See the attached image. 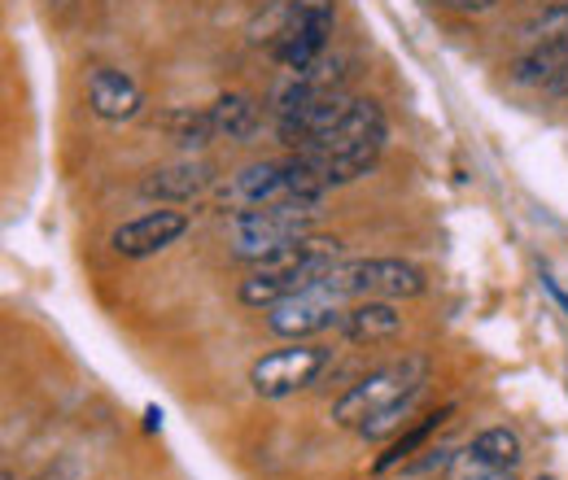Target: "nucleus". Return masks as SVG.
Returning a JSON list of instances; mask_svg holds the SVG:
<instances>
[{
	"label": "nucleus",
	"instance_id": "f3484780",
	"mask_svg": "<svg viewBox=\"0 0 568 480\" xmlns=\"http://www.w3.org/2000/svg\"><path fill=\"white\" fill-rule=\"evenodd\" d=\"M520 44H568V0H547L520 31Z\"/></svg>",
	"mask_w": 568,
	"mask_h": 480
},
{
	"label": "nucleus",
	"instance_id": "6ab92c4d",
	"mask_svg": "<svg viewBox=\"0 0 568 480\" xmlns=\"http://www.w3.org/2000/svg\"><path fill=\"white\" fill-rule=\"evenodd\" d=\"M490 4H498V0H455V9H464V13H481Z\"/></svg>",
	"mask_w": 568,
	"mask_h": 480
},
{
	"label": "nucleus",
	"instance_id": "4be33fe9",
	"mask_svg": "<svg viewBox=\"0 0 568 480\" xmlns=\"http://www.w3.org/2000/svg\"><path fill=\"white\" fill-rule=\"evenodd\" d=\"M538 480H551V477H538Z\"/></svg>",
	"mask_w": 568,
	"mask_h": 480
},
{
	"label": "nucleus",
	"instance_id": "dca6fc26",
	"mask_svg": "<svg viewBox=\"0 0 568 480\" xmlns=\"http://www.w3.org/2000/svg\"><path fill=\"white\" fill-rule=\"evenodd\" d=\"M162 132L175 140L180 149H206L214 140V119H211V110H166L162 114Z\"/></svg>",
	"mask_w": 568,
	"mask_h": 480
},
{
	"label": "nucleus",
	"instance_id": "9b49d317",
	"mask_svg": "<svg viewBox=\"0 0 568 480\" xmlns=\"http://www.w3.org/2000/svg\"><path fill=\"white\" fill-rule=\"evenodd\" d=\"M214 166L206 157H180L171 166H158L141 180V197L149 202H193L202 193H211Z\"/></svg>",
	"mask_w": 568,
	"mask_h": 480
},
{
	"label": "nucleus",
	"instance_id": "f03ea898",
	"mask_svg": "<svg viewBox=\"0 0 568 480\" xmlns=\"http://www.w3.org/2000/svg\"><path fill=\"white\" fill-rule=\"evenodd\" d=\"M328 193V180L306 162V157H281V162H254L236 171L219 188V206L227 214L263 206H320Z\"/></svg>",
	"mask_w": 568,
	"mask_h": 480
},
{
	"label": "nucleus",
	"instance_id": "0eeeda50",
	"mask_svg": "<svg viewBox=\"0 0 568 480\" xmlns=\"http://www.w3.org/2000/svg\"><path fill=\"white\" fill-rule=\"evenodd\" d=\"M328 284L346 297V302H398V297H420L425 293V272L416 263L403 258H355L342 263L328 275Z\"/></svg>",
	"mask_w": 568,
	"mask_h": 480
},
{
	"label": "nucleus",
	"instance_id": "412c9836",
	"mask_svg": "<svg viewBox=\"0 0 568 480\" xmlns=\"http://www.w3.org/2000/svg\"><path fill=\"white\" fill-rule=\"evenodd\" d=\"M529 4H542V0H529Z\"/></svg>",
	"mask_w": 568,
	"mask_h": 480
},
{
	"label": "nucleus",
	"instance_id": "39448f33",
	"mask_svg": "<svg viewBox=\"0 0 568 480\" xmlns=\"http://www.w3.org/2000/svg\"><path fill=\"white\" fill-rule=\"evenodd\" d=\"M425 385H428V362L420 354H407V358H398V362L376 367L372 376H363L355 389H346L337 398V407H333V419L342 428H355L358 432L367 419L389 411L394 402H403L412 394H425Z\"/></svg>",
	"mask_w": 568,
	"mask_h": 480
},
{
	"label": "nucleus",
	"instance_id": "ddd939ff",
	"mask_svg": "<svg viewBox=\"0 0 568 480\" xmlns=\"http://www.w3.org/2000/svg\"><path fill=\"white\" fill-rule=\"evenodd\" d=\"M88 105L105 123H128L141 114V88L132 74L114 67H97L88 74Z\"/></svg>",
	"mask_w": 568,
	"mask_h": 480
},
{
	"label": "nucleus",
	"instance_id": "5701e85b",
	"mask_svg": "<svg viewBox=\"0 0 568 480\" xmlns=\"http://www.w3.org/2000/svg\"><path fill=\"white\" fill-rule=\"evenodd\" d=\"M446 4H455V0H446Z\"/></svg>",
	"mask_w": 568,
	"mask_h": 480
},
{
	"label": "nucleus",
	"instance_id": "f257e3e1",
	"mask_svg": "<svg viewBox=\"0 0 568 480\" xmlns=\"http://www.w3.org/2000/svg\"><path fill=\"white\" fill-rule=\"evenodd\" d=\"M385 140H389L385 110L376 101H367V96H351L342 119L315 144H306L297 157H306L333 188V184H351L358 175H367L376 166V157L385 153Z\"/></svg>",
	"mask_w": 568,
	"mask_h": 480
},
{
	"label": "nucleus",
	"instance_id": "f8f14e48",
	"mask_svg": "<svg viewBox=\"0 0 568 480\" xmlns=\"http://www.w3.org/2000/svg\"><path fill=\"white\" fill-rule=\"evenodd\" d=\"M520 463V437L511 428H486L473 437V446L464 455L450 459V477H486V472H511Z\"/></svg>",
	"mask_w": 568,
	"mask_h": 480
},
{
	"label": "nucleus",
	"instance_id": "aec40b11",
	"mask_svg": "<svg viewBox=\"0 0 568 480\" xmlns=\"http://www.w3.org/2000/svg\"><path fill=\"white\" fill-rule=\"evenodd\" d=\"M468 480H511V472H486V477H468Z\"/></svg>",
	"mask_w": 568,
	"mask_h": 480
},
{
	"label": "nucleus",
	"instance_id": "9d476101",
	"mask_svg": "<svg viewBox=\"0 0 568 480\" xmlns=\"http://www.w3.org/2000/svg\"><path fill=\"white\" fill-rule=\"evenodd\" d=\"M184 232H189V214H184V210H149L141 218L123 223V227L110 236V245H114L123 258H153V254L171 249Z\"/></svg>",
	"mask_w": 568,
	"mask_h": 480
},
{
	"label": "nucleus",
	"instance_id": "423d86ee",
	"mask_svg": "<svg viewBox=\"0 0 568 480\" xmlns=\"http://www.w3.org/2000/svg\"><path fill=\"white\" fill-rule=\"evenodd\" d=\"M333 22H337V0H293L281 31L272 35V58L284 70L315 67L328 53Z\"/></svg>",
	"mask_w": 568,
	"mask_h": 480
},
{
	"label": "nucleus",
	"instance_id": "6e6552de",
	"mask_svg": "<svg viewBox=\"0 0 568 480\" xmlns=\"http://www.w3.org/2000/svg\"><path fill=\"white\" fill-rule=\"evenodd\" d=\"M328 275H324L320 284H311V288H302V293H293V297H284V302L263 310V315H267V328H272L276 337L306 341V337H315V333L342 324V315H346L351 302L328 284Z\"/></svg>",
	"mask_w": 568,
	"mask_h": 480
},
{
	"label": "nucleus",
	"instance_id": "1a4fd4ad",
	"mask_svg": "<svg viewBox=\"0 0 568 480\" xmlns=\"http://www.w3.org/2000/svg\"><path fill=\"white\" fill-rule=\"evenodd\" d=\"M328 349H320V345H284V349H272V354H263L254 367H250V385H254V394L258 398H293V394H302L306 385H315L320 380V371L328 367Z\"/></svg>",
	"mask_w": 568,
	"mask_h": 480
},
{
	"label": "nucleus",
	"instance_id": "4468645a",
	"mask_svg": "<svg viewBox=\"0 0 568 480\" xmlns=\"http://www.w3.org/2000/svg\"><path fill=\"white\" fill-rule=\"evenodd\" d=\"M342 337L355 345H376V341H394L403 333V315L394 310V302H351L346 315H342Z\"/></svg>",
	"mask_w": 568,
	"mask_h": 480
},
{
	"label": "nucleus",
	"instance_id": "7ed1b4c3",
	"mask_svg": "<svg viewBox=\"0 0 568 480\" xmlns=\"http://www.w3.org/2000/svg\"><path fill=\"white\" fill-rule=\"evenodd\" d=\"M342 267V241L337 236H306L297 245H288L281 254H272L267 263H258L250 279H241V302L254 310H267L284 297L320 284L328 272Z\"/></svg>",
	"mask_w": 568,
	"mask_h": 480
},
{
	"label": "nucleus",
	"instance_id": "2eb2a0df",
	"mask_svg": "<svg viewBox=\"0 0 568 480\" xmlns=\"http://www.w3.org/2000/svg\"><path fill=\"white\" fill-rule=\"evenodd\" d=\"M211 119H214V136H227V140H245L258 132V105L250 101V96H241V92H227V96H219L211 105Z\"/></svg>",
	"mask_w": 568,
	"mask_h": 480
},
{
	"label": "nucleus",
	"instance_id": "a211bd4d",
	"mask_svg": "<svg viewBox=\"0 0 568 480\" xmlns=\"http://www.w3.org/2000/svg\"><path fill=\"white\" fill-rule=\"evenodd\" d=\"M450 415H455V407H442V411L425 415V423H420V428H412V432H407L403 441H394V446H389V455H385V459L376 463V472H389V468H398L403 459H412V450H416V446H425L428 432H437V428H442V423H446Z\"/></svg>",
	"mask_w": 568,
	"mask_h": 480
},
{
	"label": "nucleus",
	"instance_id": "20e7f679",
	"mask_svg": "<svg viewBox=\"0 0 568 480\" xmlns=\"http://www.w3.org/2000/svg\"><path fill=\"white\" fill-rule=\"evenodd\" d=\"M315 236V206H263L227 218V249L241 263H267L288 245Z\"/></svg>",
	"mask_w": 568,
	"mask_h": 480
}]
</instances>
